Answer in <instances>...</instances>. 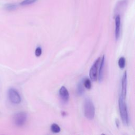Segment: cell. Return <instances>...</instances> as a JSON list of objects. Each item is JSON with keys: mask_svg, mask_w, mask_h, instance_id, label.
Wrapping results in <instances>:
<instances>
[{"mask_svg": "<svg viewBox=\"0 0 135 135\" xmlns=\"http://www.w3.org/2000/svg\"><path fill=\"white\" fill-rule=\"evenodd\" d=\"M83 111L85 117L89 120H92L95 115V108L92 101L86 98L83 103Z\"/></svg>", "mask_w": 135, "mask_h": 135, "instance_id": "obj_1", "label": "cell"}, {"mask_svg": "<svg viewBox=\"0 0 135 135\" xmlns=\"http://www.w3.org/2000/svg\"><path fill=\"white\" fill-rule=\"evenodd\" d=\"M119 108L120 117L123 124L126 126H128L129 117L127 107L124 101V99H123L121 95L119 99Z\"/></svg>", "mask_w": 135, "mask_h": 135, "instance_id": "obj_2", "label": "cell"}, {"mask_svg": "<svg viewBox=\"0 0 135 135\" xmlns=\"http://www.w3.org/2000/svg\"><path fill=\"white\" fill-rule=\"evenodd\" d=\"M27 119V114L24 112H20L16 113L13 118L15 124L17 126H23Z\"/></svg>", "mask_w": 135, "mask_h": 135, "instance_id": "obj_3", "label": "cell"}, {"mask_svg": "<svg viewBox=\"0 0 135 135\" xmlns=\"http://www.w3.org/2000/svg\"><path fill=\"white\" fill-rule=\"evenodd\" d=\"M8 96L11 102L14 104H19L21 101V99L19 93L13 88L9 89L8 92Z\"/></svg>", "mask_w": 135, "mask_h": 135, "instance_id": "obj_4", "label": "cell"}, {"mask_svg": "<svg viewBox=\"0 0 135 135\" xmlns=\"http://www.w3.org/2000/svg\"><path fill=\"white\" fill-rule=\"evenodd\" d=\"M101 58L99 57H98L95 61L94 62L93 65H92L90 72H89V76L91 80L92 81H95L97 80V73H98V67L99 65V61H100Z\"/></svg>", "mask_w": 135, "mask_h": 135, "instance_id": "obj_5", "label": "cell"}, {"mask_svg": "<svg viewBox=\"0 0 135 135\" xmlns=\"http://www.w3.org/2000/svg\"><path fill=\"white\" fill-rule=\"evenodd\" d=\"M127 74L124 71L121 79V96L125 99L127 93Z\"/></svg>", "mask_w": 135, "mask_h": 135, "instance_id": "obj_6", "label": "cell"}, {"mask_svg": "<svg viewBox=\"0 0 135 135\" xmlns=\"http://www.w3.org/2000/svg\"><path fill=\"white\" fill-rule=\"evenodd\" d=\"M59 94L62 100L66 102L69 99V93L67 89L64 86H62L59 90Z\"/></svg>", "mask_w": 135, "mask_h": 135, "instance_id": "obj_7", "label": "cell"}, {"mask_svg": "<svg viewBox=\"0 0 135 135\" xmlns=\"http://www.w3.org/2000/svg\"><path fill=\"white\" fill-rule=\"evenodd\" d=\"M115 37L116 40L119 37L120 32V16L118 15L115 18Z\"/></svg>", "mask_w": 135, "mask_h": 135, "instance_id": "obj_8", "label": "cell"}, {"mask_svg": "<svg viewBox=\"0 0 135 135\" xmlns=\"http://www.w3.org/2000/svg\"><path fill=\"white\" fill-rule=\"evenodd\" d=\"M104 55H103L101 59V62L100 64V66L99 69V81L100 82L103 79V69H104Z\"/></svg>", "mask_w": 135, "mask_h": 135, "instance_id": "obj_9", "label": "cell"}, {"mask_svg": "<svg viewBox=\"0 0 135 135\" xmlns=\"http://www.w3.org/2000/svg\"><path fill=\"white\" fill-rule=\"evenodd\" d=\"M83 80H82L78 85L77 87V94L79 95H81L84 92V89L83 86Z\"/></svg>", "mask_w": 135, "mask_h": 135, "instance_id": "obj_10", "label": "cell"}, {"mask_svg": "<svg viewBox=\"0 0 135 135\" xmlns=\"http://www.w3.org/2000/svg\"><path fill=\"white\" fill-rule=\"evenodd\" d=\"M51 130L53 133H59L61 131L60 127L56 123H53L51 125Z\"/></svg>", "mask_w": 135, "mask_h": 135, "instance_id": "obj_11", "label": "cell"}, {"mask_svg": "<svg viewBox=\"0 0 135 135\" xmlns=\"http://www.w3.org/2000/svg\"><path fill=\"white\" fill-rule=\"evenodd\" d=\"M126 65V59L124 57H121L118 61V65L120 69H123Z\"/></svg>", "mask_w": 135, "mask_h": 135, "instance_id": "obj_12", "label": "cell"}, {"mask_svg": "<svg viewBox=\"0 0 135 135\" xmlns=\"http://www.w3.org/2000/svg\"><path fill=\"white\" fill-rule=\"evenodd\" d=\"M83 85L87 89H90L91 88V81L88 79H86L84 80H83Z\"/></svg>", "mask_w": 135, "mask_h": 135, "instance_id": "obj_13", "label": "cell"}, {"mask_svg": "<svg viewBox=\"0 0 135 135\" xmlns=\"http://www.w3.org/2000/svg\"><path fill=\"white\" fill-rule=\"evenodd\" d=\"M37 0H24L23 1H22L20 4L21 5H30L31 4L34 3V2H35Z\"/></svg>", "mask_w": 135, "mask_h": 135, "instance_id": "obj_14", "label": "cell"}, {"mask_svg": "<svg viewBox=\"0 0 135 135\" xmlns=\"http://www.w3.org/2000/svg\"><path fill=\"white\" fill-rule=\"evenodd\" d=\"M16 5L15 4H7L6 5L5 7L7 10L12 11L14 10L16 8Z\"/></svg>", "mask_w": 135, "mask_h": 135, "instance_id": "obj_15", "label": "cell"}, {"mask_svg": "<svg viewBox=\"0 0 135 135\" xmlns=\"http://www.w3.org/2000/svg\"><path fill=\"white\" fill-rule=\"evenodd\" d=\"M42 54V49L40 47H37L35 51V55L36 56L38 57Z\"/></svg>", "mask_w": 135, "mask_h": 135, "instance_id": "obj_16", "label": "cell"}, {"mask_svg": "<svg viewBox=\"0 0 135 135\" xmlns=\"http://www.w3.org/2000/svg\"><path fill=\"white\" fill-rule=\"evenodd\" d=\"M115 122H116V125H117V127L118 128L119 126V120L118 119H116L115 120Z\"/></svg>", "mask_w": 135, "mask_h": 135, "instance_id": "obj_17", "label": "cell"}]
</instances>
